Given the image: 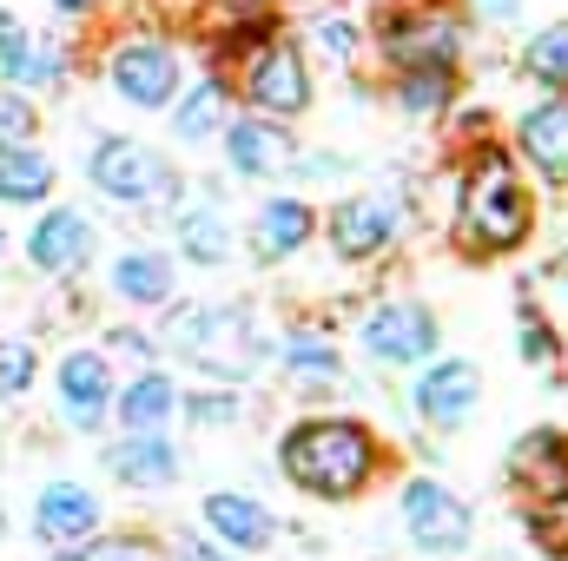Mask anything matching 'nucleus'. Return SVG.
Returning <instances> with one entry per match:
<instances>
[{
	"mask_svg": "<svg viewBox=\"0 0 568 561\" xmlns=\"http://www.w3.org/2000/svg\"><path fill=\"white\" fill-rule=\"evenodd\" d=\"M278 469L291 489H304L311 502H351L377 482L384 469V442L357 417H304L284 429Z\"/></svg>",
	"mask_w": 568,
	"mask_h": 561,
	"instance_id": "1",
	"label": "nucleus"
},
{
	"mask_svg": "<svg viewBox=\"0 0 568 561\" xmlns=\"http://www.w3.org/2000/svg\"><path fill=\"white\" fill-rule=\"evenodd\" d=\"M456 232H463L469 252H516V245H529L536 198L516 178L509 152H476V165L463 178V198H456Z\"/></svg>",
	"mask_w": 568,
	"mask_h": 561,
	"instance_id": "2",
	"label": "nucleus"
},
{
	"mask_svg": "<svg viewBox=\"0 0 568 561\" xmlns=\"http://www.w3.org/2000/svg\"><path fill=\"white\" fill-rule=\"evenodd\" d=\"M159 337L172 357H185L192 370H205L219 384H239L265 364V337L252 330V310H239V304H179Z\"/></svg>",
	"mask_w": 568,
	"mask_h": 561,
	"instance_id": "3",
	"label": "nucleus"
},
{
	"mask_svg": "<svg viewBox=\"0 0 568 561\" xmlns=\"http://www.w3.org/2000/svg\"><path fill=\"white\" fill-rule=\"evenodd\" d=\"M397 516H404V536H410L429 561L469 555V542H476V509H469L449 482H436V476H410V482H404Z\"/></svg>",
	"mask_w": 568,
	"mask_h": 561,
	"instance_id": "4",
	"label": "nucleus"
},
{
	"mask_svg": "<svg viewBox=\"0 0 568 561\" xmlns=\"http://www.w3.org/2000/svg\"><path fill=\"white\" fill-rule=\"evenodd\" d=\"M87 178L113 198V205H165L172 192H179V172L140 140H100L93 145V159H87Z\"/></svg>",
	"mask_w": 568,
	"mask_h": 561,
	"instance_id": "5",
	"label": "nucleus"
},
{
	"mask_svg": "<svg viewBox=\"0 0 568 561\" xmlns=\"http://www.w3.org/2000/svg\"><path fill=\"white\" fill-rule=\"evenodd\" d=\"M436 344H443V330H436L429 304H417V297H390V304H377V310L364 317V350H371L377 364H390V370L429 364Z\"/></svg>",
	"mask_w": 568,
	"mask_h": 561,
	"instance_id": "6",
	"label": "nucleus"
},
{
	"mask_svg": "<svg viewBox=\"0 0 568 561\" xmlns=\"http://www.w3.org/2000/svg\"><path fill=\"white\" fill-rule=\"evenodd\" d=\"M483 404V370L469 357H429L424 377L410 384V410L429 422V429H463Z\"/></svg>",
	"mask_w": 568,
	"mask_h": 561,
	"instance_id": "7",
	"label": "nucleus"
},
{
	"mask_svg": "<svg viewBox=\"0 0 568 561\" xmlns=\"http://www.w3.org/2000/svg\"><path fill=\"white\" fill-rule=\"evenodd\" d=\"M404 232V212H397V198L390 192H357V198H344V205H331V218H324V238H331V252L337 258H377L390 238Z\"/></svg>",
	"mask_w": 568,
	"mask_h": 561,
	"instance_id": "8",
	"label": "nucleus"
},
{
	"mask_svg": "<svg viewBox=\"0 0 568 561\" xmlns=\"http://www.w3.org/2000/svg\"><path fill=\"white\" fill-rule=\"evenodd\" d=\"M199 516H205V536L219 542V549H232V555H265L272 542H278V516L258 502V496H245V489H212L205 502H199Z\"/></svg>",
	"mask_w": 568,
	"mask_h": 561,
	"instance_id": "9",
	"label": "nucleus"
},
{
	"mask_svg": "<svg viewBox=\"0 0 568 561\" xmlns=\"http://www.w3.org/2000/svg\"><path fill=\"white\" fill-rule=\"evenodd\" d=\"M503 482L529 502L568 489V429H523L503 456Z\"/></svg>",
	"mask_w": 568,
	"mask_h": 561,
	"instance_id": "10",
	"label": "nucleus"
},
{
	"mask_svg": "<svg viewBox=\"0 0 568 561\" xmlns=\"http://www.w3.org/2000/svg\"><path fill=\"white\" fill-rule=\"evenodd\" d=\"M113 364L100 350H67L60 357V417L73 429H100L113 417Z\"/></svg>",
	"mask_w": 568,
	"mask_h": 561,
	"instance_id": "11",
	"label": "nucleus"
},
{
	"mask_svg": "<svg viewBox=\"0 0 568 561\" xmlns=\"http://www.w3.org/2000/svg\"><path fill=\"white\" fill-rule=\"evenodd\" d=\"M179 469H185V456H179V442H172L165 429H140V436L106 442V476H120L126 489L159 496V489L179 482Z\"/></svg>",
	"mask_w": 568,
	"mask_h": 561,
	"instance_id": "12",
	"label": "nucleus"
},
{
	"mask_svg": "<svg viewBox=\"0 0 568 561\" xmlns=\"http://www.w3.org/2000/svg\"><path fill=\"white\" fill-rule=\"evenodd\" d=\"M27 258H33L47 278H73V272H87V258H93V218L73 212V205H53V212L27 232Z\"/></svg>",
	"mask_w": 568,
	"mask_h": 561,
	"instance_id": "13",
	"label": "nucleus"
},
{
	"mask_svg": "<svg viewBox=\"0 0 568 561\" xmlns=\"http://www.w3.org/2000/svg\"><path fill=\"white\" fill-rule=\"evenodd\" d=\"M33 536L47 542V549H67V542H87V536H100V496L87 489V482H47L40 496H33Z\"/></svg>",
	"mask_w": 568,
	"mask_h": 561,
	"instance_id": "14",
	"label": "nucleus"
},
{
	"mask_svg": "<svg viewBox=\"0 0 568 561\" xmlns=\"http://www.w3.org/2000/svg\"><path fill=\"white\" fill-rule=\"evenodd\" d=\"M113 93L133 100V106H165V100L179 93V60H172V47H159V40L120 47V53H113Z\"/></svg>",
	"mask_w": 568,
	"mask_h": 561,
	"instance_id": "15",
	"label": "nucleus"
},
{
	"mask_svg": "<svg viewBox=\"0 0 568 561\" xmlns=\"http://www.w3.org/2000/svg\"><path fill=\"white\" fill-rule=\"evenodd\" d=\"M245 93L265 106V113H304L311 106V73H304V60H297V47H258V60H252V73H245Z\"/></svg>",
	"mask_w": 568,
	"mask_h": 561,
	"instance_id": "16",
	"label": "nucleus"
},
{
	"mask_svg": "<svg viewBox=\"0 0 568 561\" xmlns=\"http://www.w3.org/2000/svg\"><path fill=\"white\" fill-rule=\"evenodd\" d=\"M60 73H67V47L40 40L13 13H0V80L20 93V86H60Z\"/></svg>",
	"mask_w": 568,
	"mask_h": 561,
	"instance_id": "17",
	"label": "nucleus"
},
{
	"mask_svg": "<svg viewBox=\"0 0 568 561\" xmlns=\"http://www.w3.org/2000/svg\"><path fill=\"white\" fill-rule=\"evenodd\" d=\"M278 364H284V377L297 384V397H337L344 390V357L317 330H284Z\"/></svg>",
	"mask_w": 568,
	"mask_h": 561,
	"instance_id": "18",
	"label": "nucleus"
},
{
	"mask_svg": "<svg viewBox=\"0 0 568 561\" xmlns=\"http://www.w3.org/2000/svg\"><path fill=\"white\" fill-rule=\"evenodd\" d=\"M516 145H523V159H529L549 185H562L568 178V100H542V106H529L523 126H516Z\"/></svg>",
	"mask_w": 568,
	"mask_h": 561,
	"instance_id": "19",
	"label": "nucleus"
},
{
	"mask_svg": "<svg viewBox=\"0 0 568 561\" xmlns=\"http://www.w3.org/2000/svg\"><path fill=\"white\" fill-rule=\"evenodd\" d=\"M225 152H232V172L239 178H272V172H284V159H291V133L272 126V120H232L225 126Z\"/></svg>",
	"mask_w": 568,
	"mask_h": 561,
	"instance_id": "20",
	"label": "nucleus"
},
{
	"mask_svg": "<svg viewBox=\"0 0 568 561\" xmlns=\"http://www.w3.org/2000/svg\"><path fill=\"white\" fill-rule=\"evenodd\" d=\"M179 410V384L165 377V370H140L126 390H113V417L126 436H140V429H165Z\"/></svg>",
	"mask_w": 568,
	"mask_h": 561,
	"instance_id": "21",
	"label": "nucleus"
},
{
	"mask_svg": "<svg viewBox=\"0 0 568 561\" xmlns=\"http://www.w3.org/2000/svg\"><path fill=\"white\" fill-rule=\"evenodd\" d=\"M311 205L304 198H265L258 205V218H252V252L265 258V265H278V258H291L304 238H311Z\"/></svg>",
	"mask_w": 568,
	"mask_h": 561,
	"instance_id": "22",
	"label": "nucleus"
},
{
	"mask_svg": "<svg viewBox=\"0 0 568 561\" xmlns=\"http://www.w3.org/2000/svg\"><path fill=\"white\" fill-rule=\"evenodd\" d=\"M172 232H179V252H185L192 265H225V258H232V225H225L219 205H185Z\"/></svg>",
	"mask_w": 568,
	"mask_h": 561,
	"instance_id": "23",
	"label": "nucleus"
},
{
	"mask_svg": "<svg viewBox=\"0 0 568 561\" xmlns=\"http://www.w3.org/2000/svg\"><path fill=\"white\" fill-rule=\"evenodd\" d=\"M53 192V159L33 145H0V198L7 205H40Z\"/></svg>",
	"mask_w": 568,
	"mask_h": 561,
	"instance_id": "24",
	"label": "nucleus"
},
{
	"mask_svg": "<svg viewBox=\"0 0 568 561\" xmlns=\"http://www.w3.org/2000/svg\"><path fill=\"white\" fill-rule=\"evenodd\" d=\"M384 47H390V60L410 73V67H449L456 60V27H443V20H424V27H390L384 33Z\"/></svg>",
	"mask_w": 568,
	"mask_h": 561,
	"instance_id": "25",
	"label": "nucleus"
},
{
	"mask_svg": "<svg viewBox=\"0 0 568 561\" xmlns=\"http://www.w3.org/2000/svg\"><path fill=\"white\" fill-rule=\"evenodd\" d=\"M113 290L126 304H172V265L159 252H120L113 258Z\"/></svg>",
	"mask_w": 568,
	"mask_h": 561,
	"instance_id": "26",
	"label": "nucleus"
},
{
	"mask_svg": "<svg viewBox=\"0 0 568 561\" xmlns=\"http://www.w3.org/2000/svg\"><path fill=\"white\" fill-rule=\"evenodd\" d=\"M225 126V86L219 80H199L185 100H179V113H172V133L185 145H199V140H212Z\"/></svg>",
	"mask_w": 568,
	"mask_h": 561,
	"instance_id": "27",
	"label": "nucleus"
},
{
	"mask_svg": "<svg viewBox=\"0 0 568 561\" xmlns=\"http://www.w3.org/2000/svg\"><path fill=\"white\" fill-rule=\"evenodd\" d=\"M523 73H529L536 86H549V93H568V20L542 27V33L523 47Z\"/></svg>",
	"mask_w": 568,
	"mask_h": 561,
	"instance_id": "28",
	"label": "nucleus"
},
{
	"mask_svg": "<svg viewBox=\"0 0 568 561\" xmlns=\"http://www.w3.org/2000/svg\"><path fill=\"white\" fill-rule=\"evenodd\" d=\"M523 529H529V542H536V555H549V561H568V489H556V496H542V502H529V516H523Z\"/></svg>",
	"mask_w": 568,
	"mask_h": 561,
	"instance_id": "29",
	"label": "nucleus"
},
{
	"mask_svg": "<svg viewBox=\"0 0 568 561\" xmlns=\"http://www.w3.org/2000/svg\"><path fill=\"white\" fill-rule=\"evenodd\" d=\"M443 100H449V67H410V73L397 80V106L417 113V120L443 113Z\"/></svg>",
	"mask_w": 568,
	"mask_h": 561,
	"instance_id": "30",
	"label": "nucleus"
},
{
	"mask_svg": "<svg viewBox=\"0 0 568 561\" xmlns=\"http://www.w3.org/2000/svg\"><path fill=\"white\" fill-rule=\"evenodd\" d=\"M40 377V357L27 337H0V404H20Z\"/></svg>",
	"mask_w": 568,
	"mask_h": 561,
	"instance_id": "31",
	"label": "nucleus"
},
{
	"mask_svg": "<svg viewBox=\"0 0 568 561\" xmlns=\"http://www.w3.org/2000/svg\"><path fill=\"white\" fill-rule=\"evenodd\" d=\"M53 561H145V542L140 536H87V542L53 549Z\"/></svg>",
	"mask_w": 568,
	"mask_h": 561,
	"instance_id": "32",
	"label": "nucleus"
},
{
	"mask_svg": "<svg viewBox=\"0 0 568 561\" xmlns=\"http://www.w3.org/2000/svg\"><path fill=\"white\" fill-rule=\"evenodd\" d=\"M179 410L192 422H239L245 417V397L239 390H199V397H179Z\"/></svg>",
	"mask_w": 568,
	"mask_h": 561,
	"instance_id": "33",
	"label": "nucleus"
},
{
	"mask_svg": "<svg viewBox=\"0 0 568 561\" xmlns=\"http://www.w3.org/2000/svg\"><path fill=\"white\" fill-rule=\"evenodd\" d=\"M516 324H523V357H529V364H556V330L542 324V310H536L529 297L516 304Z\"/></svg>",
	"mask_w": 568,
	"mask_h": 561,
	"instance_id": "34",
	"label": "nucleus"
},
{
	"mask_svg": "<svg viewBox=\"0 0 568 561\" xmlns=\"http://www.w3.org/2000/svg\"><path fill=\"white\" fill-rule=\"evenodd\" d=\"M33 126H40V120H33V106H27L13 86H0V145H27V140H33Z\"/></svg>",
	"mask_w": 568,
	"mask_h": 561,
	"instance_id": "35",
	"label": "nucleus"
},
{
	"mask_svg": "<svg viewBox=\"0 0 568 561\" xmlns=\"http://www.w3.org/2000/svg\"><path fill=\"white\" fill-rule=\"evenodd\" d=\"M172 561H245V555H232V549H219L212 536H179V549H172Z\"/></svg>",
	"mask_w": 568,
	"mask_h": 561,
	"instance_id": "36",
	"label": "nucleus"
},
{
	"mask_svg": "<svg viewBox=\"0 0 568 561\" xmlns=\"http://www.w3.org/2000/svg\"><path fill=\"white\" fill-rule=\"evenodd\" d=\"M317 47H324V53H337V60H344V53H351V47H357V27H351V20H317Z\"/></svg>",
	"mask_w": 568,
	"mask_h": 561,
	"instance_id": "37",
	"label": "nucleus"
},
{
	"mask_svg": "<svg viewBox=\"0 0 568 561\" xmlns=\"http://www.w3.org/2000/svg\"><path fill=\"white\" fill-rule=\"evenodd\" d=\"M549 284H556V290L568 297V245L556 252V258H549Z\"/></svg>",
	"mask_w": 568,
	"mask_h": 561,
	"instance_id": "38",
	"label": "nucleus"
},
{
	"mask_svg": "<svg viewBox=\"0 0 568 561\" xmlns=\"http://www.w3.org/2000/svg\"><path fill=\"white\" fill-rule=\"evenodd\" d=\"M53 7H60V13H87L93 0H53Z\"/></svg>",
	"mask_w": 568,
	"mask_h": 561,
	"instance_id": "39",
	"label": "nucleus"
},
{
	"mask_svg": "<svg viewBox=\"0 0 568 561\" xmlns=\"http://www.w3.org/2000/svg\"><path fill=\"white\" fill-rule=\"evenodd\" d=\"M483 7H503V13H509V7H516V0H483Z\"/></svg>",
	"mask_w": 568,
	"mask_h": 561,
	"instance_id": "40",
	"label": "nucleus"
},
{
	"mask_svg": "<svg viewBox=\"0 0 568 561\" xmlns=\"http://www.w3.org/2000/svg\"><path fill=\"white\" fill-rule=\"evenodd\" d=\"M0 252H7V238H0Z\"/></svg>",
	"mask_w": 568,
	"mask_h": 561,
	"instance_id": "41",
	"label": "nucleus"
},
{
	"mask_svg": "<svg viewBox=\"0 0 568 561\" xmlns=\"http://www.w3.org/2000/svg\"><path fill=\"white\" fill-rule=\"evenodd\" d=\"M377 561H384V555H377Z\"/></svg>",
	"mask_w": 568,
	"mask_h": 561,
	"instance_id": "42",
	"label": "nucleus"
}]
</instances>
